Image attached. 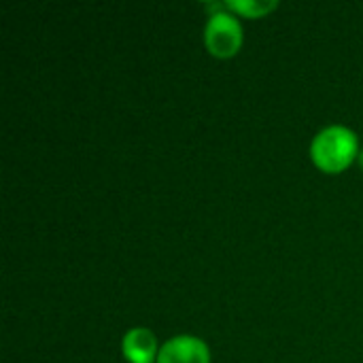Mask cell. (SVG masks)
Listing matches in <instances>:
<instances>
[{
    "label": "cell",
    "mask_w": 363,
    "mask_h": 363,
    "mask_svg": "<svg viewBox=\"0 0 363 363\" xmlns=\"http://www.w3.org/2000/svg\"><path fill=\"white\" fill-rule=\"evenodd\" d=\"M357 155V136L342 125L323 130L313 143V160L325 172L345 170Z\"/></svg>",
    "instance_id": "1"
},
{
    "label": "cell",
    "mask_w": 363,
    "mask_h": 363,
    "mask_svg": "<svg viewBox=\"0 0 363 363\" xmlns=\"http://www.w3.org/2000/svg\"><path fill=\"white\" fill-rule=\"evenodd\" d=\"M123 355L130 363H153L157 355V342L149 330H132L123 338Z\"/></svg>",
    "instance_id": "4"
},
{
    "label": "cell",
    "mask_w": 363,
    "mask_h": 363,
    "mask_svg": "<svg viewBox=\"0 0 363 363\" xmlns=\"http://www.w3.org/2000/svg\"><path fill=\"white\" fill-rule=\"evenodd\" d=\"M208 349L194 336H179L162 347L157 363H208Z\"/></svg>",
    "instance_id": "3"
},
{
    "label": "cell",
    "mask_w": 363,
    "mask_h": 363,
    "mask_svg": "<svg viewBox=\"0 0 363 363\" xmlns=\"http://www.w3.org/2000/svg\"><path fill=\"white\" fill-rule=\"evenodd\" d=\"M228 6L242 13V15H247V17H262L264 13L272 11L277 6V2H242V0L234 2L232 0V2H228Z\"/></svg>",
    "instance_id": "5"
},
{
    "label": "cell",
    "mask_w": 363,
    "mask_h": 363,
    "mask_svg": "<svg viewBox=\"0 0 363 363\" xmlns=\"http://www.w3.org/2000/svg\"><path fill=\"white\" fill-rule=\"evenodd\" d=\"M359 164H362V166H363V151H362V153H359Z\"/></svg>",
    "instance_id": "6"
},
{
    "label": "cell",
    "mask_w": 363,
    "mask_h": 363,
    "mask_svg": "<svg viewBox=\"0 0 363 363\" xmlns=\"http://www.w3.org/2000/svg\"><path fill=\"white\" fill-rule=\"evenodd\" d=\"M204 40H206V47H208V51L213 55H217V57H230V55H234L240 49L242 28H240V23L232 15L217 13L206 23Z\"/></svg>",
    "instance_id": "2"
}]
</instances>
